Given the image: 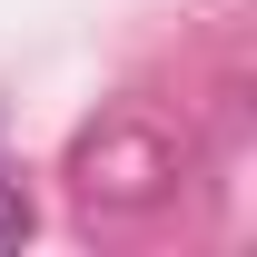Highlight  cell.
Segmentation results:
<instances>
[{
	"label": "cell",
	"mask_w": 257,
	"mask_h": 257,
	"mask_svg": "<svg viewBox=\"0 0 257 257\" xmlns=\"http://www.w3.org/2000/svg\"><path fill=\"white\" fill-rule=\"evenodd\" d=\"M20 237H30V208H20V198H0V247H20Z\"/></svg>",
	"instance_id": "1"
}]
</instances>
